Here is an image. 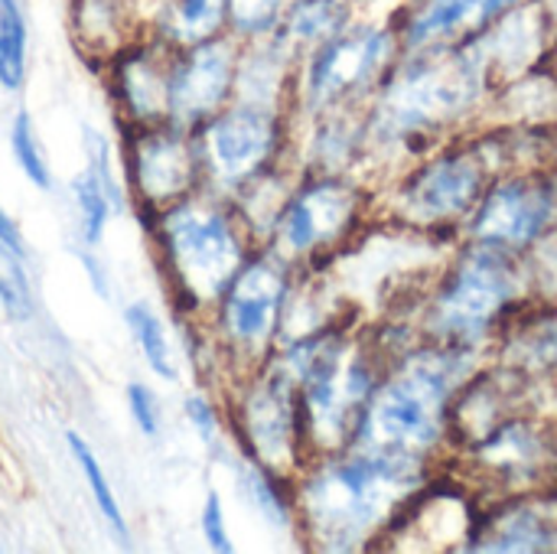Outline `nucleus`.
Returning <instances> with one entry per match:
<instances>
[{
    "instance_id": "1",
    "label": "nucleus",
    "mask_w": 557,
    "mask_h": 554,
    "mask_svg": "<svg viewBox=\"0 0 557 554\" xmlns=\"http://www.w3.org/2000/svg\"><path fill=\"white\" fill-rule=\"evenodd\" d=\"M428 460L343 447L323 454L297 473L294 513L304 535L323 552H356L421 493Z\"/></svg>"
},
{
    "instance_id": "2",
    "label": "nucleus",
    "mask_w": 557,
    "mask_h": 554,
    "mask_svg": "<svg viewBox=\"0 0 557 554\" xmlns=\"http://www.w3.org/2000/svg\"><path fill=\"white\" fill-rule=\"evenodd\" d=\"M166 297L183 320H206L232 278L258 248L232 199L196 189L180 202L140 216Z\"/></svg>"
},
{
    "instance_id": "3",
    "label": "nucleus",
    "mask_w": 557,
    "mask_h": 554,
    "mask_svg": "<svg viewBox=\"0 0 557 554\" xmlns=\"http://www.w3.org/2000/svg\"><path fill=\"white\" fill-rule=\"evenodd\" d=\"M473 353L431 340L398 356L369 395L349 447L428 460L450 434V411L470 376Z\"/></svg>"
},
{
    "instance_id": "4",
    "label": "nucleus",
    "mask_w": 557,
    "mask_h": 554,
    "mask_svg": "<svg viewBox=\"0 0 557 554\" xmlns=\"http://www.w3.org/2000/svg\"><path fill=\"white\" fill-rule=\"evenodd\" d=\"M411 56L382 78L379 98L366 114V147L375 140L408 144L450 127L480 104L493 75L476 42Z\"/></svg>"
},
{
    "instance_id": "5",
    "label": "nucleus",
    "mask_w": 557,
    "mask_h": 554,
    "mask_svg": "<svg viewBox=\"0 0 557 554\" xmlns=\"http://www.w3.org/2000/svg\"><path fill=\"white\" fill-rule=\"evenodd\" d=\"M529 274L525 255L470 238L428 307L431 340L476 349L490 333H496V327L506 323V313L519 307Z\"/></svg>"
},
{
    "instance_id": "6",
    "label": "nucleus",
    "mask_w": 557,
    "mask_h": 554,
    "mask_svg": "<svg viewBox=\"0 0 557 554\" xmlns=\"http://www.w3.org/2000/svg\"><path fill=\"white\" fill-rule=\"evenodd\" d=\"M290 268L294 264L268 245L255 248L206 317L215 356L235 366L238 379L255 372L277 349L294 297Z\"/></svg>"
},
{
    "instance_id": "7",
    "label": "nucleus",
    "mask_w": 557,
    "mask_h": 554,
    "mask_svg": "<svg viewBox=\"0 0 557 554\" xmlns=\"http://www.w3.org/2000/svg\"><path fill=\"white\" fill-rule=\"evenodd\" d=\"M228 421L242 454L284 480L297 477L310 464L300 392L294 376L274 356L238 379L228 402Z\"/></svg>"
},
{
    "instance_id": "8",
    "label": "nucleus",
    "mask_w": 557,
    "mask_h": 554,
    "mask_svg": "<svg viewBox=\"0 0 557 554\" xmlns=\"http://www.w3.org/2000/svg\"><path fill=\"white\" fill-rule=\"evenodd\" d=\"M202 189L235 196L242 186L277 167L284 150L287 121L281 104L232 98L219 114L193 131Z\"/></svg>"
},
{
    "instance_id": "9",
    "label": "nucleus",
    "mask_w": 557,
    "mask_h": 554,
    "mask_svg": "<svg viewBox=\"0 0 557 554\" xmlns=\"http://www.w3.org/2000/svg\"><path fill=\"white\" fill-rule=\"evenodd\" d=\"M496 176L499 173L490 157V147H444L398 183L395 216L411 229H441L467 222Z\"/></svg>"
},
{
    "instance_id": "10",
    "label": "nucleus",
    "mask_w": 557,
    "mask_h": 554,
    "mask_svg": "<svg viewBox=\"0 0 557 554\" xmlns=\"http://www.w3.org/2000/svg\"><path fill=\"white\" fill-rule=\"evenodd\" d=\"M121 176L137 219L202 189L193 131L173 121L121 127Z\"/></svg>"
},
{
    "instance_id": "11",
    "label": "nucleus",
    "mask_w": 557,
    "mask_h": 554,
    "mask_svg": "<svg viewBox=\"0 0 557 554\" xmlns=\"http://www.w3.org/2000/svg\"><path fill=\"white\" fill-rule=\"evenodd\" d=\"M395 49L398 36L382 26H346L310 49L297 82L300 108L313 118L333 108H349V98L366 95L388 75Z\"/></svg>"
},
{
    "instance_id": "12",
    "label": "nucleus",
    "mask_w": 557,
    "mask_h": 554,
    "mask_svg": "<svg viewBox=\"0 0 557 554\" xmlns=\"http://www.w3.org/2000/svg\"><path fill=\"white\" fill-rule=\"evenodd\" d=\"M557 232V176L542 170L499 173L467 219V235L503 245L509 251H532Z\"/></svg>"
},
{
    "instance_id": "13",
    "label": "nucleus",
    "mask_w": 557,
    "mask_h": 554,
    "mask_svg": "<svg viewBox=\"0 0 557 554\" xmlns=\"http://www.w3.org/2000/svg\"><path fill=\"white\" fill-rule=\"evenodd\" d=\"M362 209V193L343 173H313L297 186L268 238V248L284 261H310L349 235Z\"/></svg>"
},
{
    "instance_id": "14",
    "label": "nucleus",
    "mask_w": 557,
    "mask_h": 554,
    "mask_svg": "<svg viewBox=\"0 0 557 554\" xmlns=\"http://www.w3.org/2000/svg\"><path fill=\"white\" fill-rule=\"evenodd\" d=\"M242 42L232 33L176 46L166 72V121L196 131L235 98Z\"/></svg>"
},
{
    "instance_id": "15",
    "label": "nucleus",
    "mask_w": 557,
    "mask_h": 554,
    "mask_svg": "<svg viewBox=\"0 0 557 554\" xmlns=\"http://www.w3.org/2000/svg\"><path fill=\"white\" fill-rule=\"evenodd\" d=\"M476 470L496 487L535 490L557 467V434L522 415H503L480 438L467 441Z\"/></svg>"
},
{
    "instance_id": "16",
    "label": "nucleus",
    "mask_w": 557,
    "mask_h": 554,
    "mask_svg": "<svg viewBox=\"0 0 557 554\" xmlns=\"http://www.w3.org/2000/svg\"><path fill=\"white\" fill-rule=\"evenodd\" d=\"M173 49L176 46H166L150 33H137L101 65L121 127L166 121V72Z\"/></svg>"
},
{
    "instance_id": "17",
    "label": "nucleus",
    "mask_w": 557,
    "mask_h": 554,
    "mask_svg": "<svg viewBox=\"0 0 557 554\" xmlns=\"http://www.w3.org/2000/svg\"><path fill=\"white\" fill-rule=\"evenodd\" d=\"M519 3L522 0H418L401 29V46L408 52L467 46Z\"/></svg>"
},
{
    "instance_id": "18",
    "label": "nucleus",
    "mask_w": 557,
    "mask_h": 554,
    "mask_svg": "<svg viewBox=\"0 0 557 554\" xmlns=\"http://www.w3.org/2000/svg\"><path fill=\"white\" fill-rule=\"evenodd\" d=\"M75 216H78V238L85 248H98L104 242L108 222L124 209L127 186L124 176L114 173V157L101 131H85V167L69 183Z\"/></svg>"
},
{
    "instance_id": "19",
    "label": "nucleus",
    "mask_w": 557,
    "mask_h": 554,
    "mask_svg": "<svg viewBox=\"0 0 557 554\" xmlns=\"http://www.w3.org/2000/svg\"><path fill=\"white\" fill-rule=\"evenodd\" d=\"M470 542L473 552H555L557 519L539 503H509L499 513H490Z\"/></svg>"
},
{
    "instance_id": "20",
    "label": "nucleus",
    "mask_w": 557,
    "mask_h": 554,
    "mask_svg": "<svg viewBox=\"0 0 557 554\" xmlns=\"http://www.w3.org/2000/svg\"><path fill=\"white\" fill-rule=\"evenodd\" d=\"M140 29L134 0H72V36L101 65Z\"/></svg>"
},
{
    "instance_id": "21",
    "label": "nucleus",
    "mask_w": 557,
    "mask_h": 554,
    "mask_svg": "<svg viewBox=\"0 0 557 554\" xmlns=\"http://www.w3.org/2000/svg\"><path fill=\"white\" fill-rule=\"evenodd\" d=\"M144 33L166 46H193L228 33V0H153Z\"/></svg>"
},
{
    "instance_id": "22",
    "label": "nucleus",
    "mask_w": 557,
    "mask_h": 554,
    "mask_svg": "<svg viewBox=\"0 0 557 554\" xmlns=\"http://www.w3.org/2000/svg\"><path fill=\"white\" fill-rule=\"evenodd\" d=\"M349 26V0H294L277 26V39L297 49H317Z\"/></svg>"
},
{
    "instance_id": "23",
    "label": "nucleus",
    "mask_w": 557,
    "mask_h": 554,
    "mask_svg": "<svg viewBox=\"0 0 557 554\" xmlns=\"http://www.w3.org/2000/svg\"><path fill=\"white\" fill-rule=\"evenodd\" d=\"M124 327H127L134 346L140 349L147 369L160 382H176L180 379V356L173 349V340H170L163 317L147 300H134L124 307Z\"/></svg>"
},
{
    "instance_id": "24",
    "label": "nucleus",
    "mask_w": 557,
    "mask_h": 554,
    "mask_svg": "<svg viewBox=\"0 0 557 554\" xmlns=\"http://www.w3.org/2000/svg\"><path fill=\"white\" fill-rule=\"evenodd\" d=\"M235 480H238V493L242 500L271 526V529H290L297 522V513H294V503L290 496L284 493V477L261 467L258 460L251 457H238L235 464Z\"/></svg>"
},
{
    "instance_id": "25",
    "label": "nucleus",
    "mask_w": 557,
    "mask_h": 554,
    "mask_svg": "<svg viewBox=\"0 0 557 554\" xmlns=\"http://www.w3.org/2000/svg\"><path fill=\"white\" fill-rule=\"evenodd\" d=\"M65 447H69V454H72V460H75V467L82 470L85 487H88V493H91V503H95V509L101 513V519L108 522L111 535L117 539V545L131 549L127 516H124V509H121V503H117V493H114V487H111V480H108V473H104V467H101L95 447H91L78 431H65Z\"/></svg>"
},
{
    "instance_id": "26",
    "label": "nucleus",
    "mask_w": 557,
    "mask_h": 554,
    "mask_svg": "<svg viewBox=\"0 0 557 554\" xmlns=\"http://www.w3.org/2000/svg\"><path fill=\"white\" fill-rule=\"evenodd\" d=\"M29 29L20 0H0V88L20 91L26 82Z\"/></svg>"
},
{
    "instance_id": "27",
    "label": "nucleus",
    "mask_w": 557,
    "mask_h": 554,
    "mask_svg": "<svg viewBox=\"0 0 557 554\" xmlns=\"http://www.w3.org/2000/svg\"><path fill=\"white\" fill-rule=\"evenodd\" d=\"M0 307L16 323H29L36 313V291L23 251L7 242H0Z\"/></svg>"
},
{
    "instance_id": "28",
    "label": "nucleus",
    "mask_w": 557,
    "mask_h": 554,
    "mask_svg": "<svg viewBox=\"0 0 557 554\" xmlns=\"http://www.w3.org/2000/svg\"><path fill=\"white\" fill-rule=\"evenodd\" d=\"M10 153H13V163L23 173V180H29L36 189H52V170H49V160L42 153V144L36 137V127H33V118L26 108L13 114Z\"/></svg>"
},
{
    "instance_id": "29",
    "label": "nucleus",
    "mask_w": 557,
    "mask_h": 554,
    "mask_svg": "<svg viewBox=\"0 0 557 554\" xmlns=\"http://www.w3.org/2000/svg\"><path fill=\"white\" fill-rule=\"evenodd\" d=\"M294 0H228V33L238 39H264L277 33Z\"/></svg>"
},
{
    "instance_id": "30",
    "label": "nucleus",
    "mask_w": 557,
    "mask_h": 554,
    "mask_svg": "<svg viewBox=\"0 0 557 554\" xmlns=\"http://www.w3.org/2000/svg\"><path fill=\"white\" fill-rule=\"evenodd\" d=\"M124 405H127V418L134 421L140 438L157 441L163 434V402L147 382H131L124 389Z\"/></svg>"
},
{
    "instance_id": "31",
    "label": "nucleus",
    "mask_w": 557,
    "mask_h": 554,
    "mask_svg": "<svg viewBox=\"0 0 557 554\" xmlns=\"http://www.w3.org/2000/svg\"><path fill=\"white\" fill-rule=\"evenodd\" d=\"M183 418L202 447L215 451L222 444V408L209 392H189L183 398Z\"/></svg>"
},
{
    "instance_id": "32",
    "label": "nucleus",
    "mask_w": 557,
    "mask_h": 554,
    "mask_svg": "<svg viewBox=\"0 0 557 554\" xmlns=\"http://www.w3.org/2000/svg\"><path fill=\"white\" fill-rule=\"evenodd\" d=\"M199 532H202V542L215 554L235 552L232 529H228V516H225V503H222L219 490H209L206 493V503L199 509Z\"/></svg>"
},
{
    "instance_id": "33",
    "label": "nucleus",
    "mask_w": 557,
    "mask_h": 554,
    "mask_svg": "<svg viewBox=\"0 0 557 554\" xmlns=\"http://www.w3.org/2000/svg\"><path fill=\"white\" fill-rule=\"evenodd\" d=\"M82 264H85V274H88V284H91V291H95L101 300H111V281H108V268L101 264V258L95 255V248H82Z\"/></svg>"
},
{
    "instance_id": "34",
    "label": "nucleus",
    "mask_w": 557,
    "mask_h": 554,
    "mask_svg": "<svg viewBox=\"0 0 557 554\" xmlns=\"http://www.w3.org/2000/svg\"><path fill=\"white\" fill-rule=\"evenodd\" d=\"M0 242H7V245H13V248H20L23 251V235H20V225L13 222V216L0 206Z\"/></svg>"
},
{
    "instance_id": "35",
    "label": "nucleus",
    "mask_w": 557,
    "mask_h": 554,
    "mask_svg": "<svg viewBox=\"0 0 557 554\" xmlns=\"http://www.w3.org/2000/svg\"><path fill=\"white\" fill-rule=\"evenodd\" d=\"M0 552H3V545H0Z\"/></svg>"
}]
</instances>
